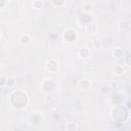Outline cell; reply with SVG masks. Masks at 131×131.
<instances>
[{
    "label": "cell",
    "mask_w": 131,
    "mask_h": 131,
    "mask_svg": "<svg viewBox=\"0 0 131 131\" xmlns=\"http://www.w3.org/2000/svg\"><path fill=\"white\" fill-rule=\"evenodd\" d=\"M20 42L22 43H24V44H27V43H29V37L26 35V36H23L22 37V39H20Z\"/></svg>",
    "instance_id": "obj_3"
},
{
    "label": "cell",
    "mask_w": 131,
    "mask_h": 131,
    "mask_svg": "<svg viewBox=\"0 0 131 131\" xmlns=\"http://www.w3.org/2000/svg\"><path fill=\"white\" fill-rule=\"evenodd\" d=\"M6 82H7V85H8V84H9L10 86H11V85H13V80H11V79H9V80H7Z\"/></svg>",
    "instance_id": "obj_4"
},
{
    "label": "cell",
    "mask_w": 131,
    "mask_h": 131,
    "mask_svg": "<svg viewBox=\"0 0 131 131\" xmlns=\"http://www.w3.org/2000/svg\"><path fill=\"white\" fill-rule=\"evenodd\" d=\"M80 55L83 56V57H86V56L88 55V50L86 48H82L81 50H80Z\"/></svg>",
    "instance_id": "obj_1"
},
{
    "label": "cell",
    "mask_w": 131,
    "mask_h": 131,
    "mask_svg": "<svg viewBox=\"0 0 131 131\" xmlns=\"http://www.w3.org/2000/svg\"><path fill=\"white\" fill-rule=\"evenodd\" d=\"M34 6H35L36 8H41V7L43 6V2L40 1V0H39V1H35V2H34Z\"/></svg>",
    "instance_id": "obj_2"
}]
</instances>
